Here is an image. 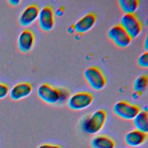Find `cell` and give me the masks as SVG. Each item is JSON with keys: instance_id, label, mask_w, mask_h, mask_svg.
<instances>
[{"instance_id": "22", "label": "cell", "mask_w": 148, "mask_h": 148, "mask_svg": "<svg viewBox=\"0 0 148 148\" xmlns=\"http://www.w3.org/2000/svg\"><path fill=\"white\" fill-rule=\"evenodd\" d=\"M139 94H138V93H136V92H134L133 94H132V98H134V99H137L138 97H139Z\"/></svg>"}, {"instance_id": "3", "label": "cell", "mask_w": 148, "mask_h": 148, "mask_svg": "<svg viewBox=\"0 0 148 148\" xmlns=\"http://www.w3.org/2000/svg\"><path fill=\"white\" fill-rule=\"evenodd\" d=\"M84 76L88 85L95 90H101L106 84V79L101 69L97 66H90L84 72Z\"/></svg>"}, {"instance_id": "2", "label": "cell", "mask_w": 148, "mask_h": 148, "mask_svg": "<svg viewBox=\"0 0 148 148\" xmlns=\"http://www.w3.org/2000/svg\"><path fill=\"white\" fill-rule=\"evenodd\" d=\"M120 25L131 39L139 36L142 30L141 22L135 14H123L121 18Z\"/></svg>"}, {"instance_id": "7", "label": "cell", "mask_w": 148, "mask_h": 148, "mask_svg": "<svg viewBox=\"0 0 148 148\" xmlns=\"http://www.w3.org/2000/svg\"><path fill=\"white\" fill-rule=\"evenodd\" d=\"M108 36L115 45L120 48L127 47L132 40L120 24L112 27L108 31Z\"/></svg>"}, {"instance_id": "16", "label": "cell", "mask_w": 148, "mask_h": 148, "mask_svg": "<svg viewBox=\"0 0 148 148\" xmlns=\"http://www.w3.org/2000/svg\"><path fill=\"white\" fill-rule=\"evenodd\" d=\"M119 6L125 14H134L139 5L138 0H120Z\"/></svg>"}, {"instance_id": "20", "label": "cell", "mask_w": 148, "mask_h": 148, "mask_svg": "<svg viewBox=\"0 0 148 148\" xmlns=\"http://www.w3.org/2000/svg\"><path fill=\"white\" fill-rule=\"evenodd\" d=\"M37 148H61V146L54 145V144H50V143H44L39 146Z\"/></svg>"}, {"instance_id": "1", "label": "cell", "mask_w": 148, "mask_h": 148, "mask_svg": "<svg viewBox=\"0 0 148 148\" xmlns=\"http://www.w3.org/2000/svg\"><path fill=\"white\" fill-rule=\"evenodd\" d=\"M106 119L107 114L105 110H97L83 119L81 123L82 130L90 135L96 134L103 128Z\"/></svg>"}, {"instance_id": "9", "label": "cell", "mask_w": 148, "mask_h": 148, "mask_svg": "<svg viewBox=\"0 0 148 148\" xmlns=\"http://www.w3.org/2000/svg\"><path fill=\"white\" fill-rule=\"evenodd\" d=\"M39 7L35 4L27 6L20 13L18 22L23 27H28L34 23L37 19L39 12Z\"/></svg>"}, {"instance_id": "17", "label": "cell", "mask_w": 148, "mask_h": 148, "mask_svg": "<svg viewBox=\"0 0 148 148\" xmlns=\"http://www.w3.org/2000/svg\"><path fill=\"white\" fill-rule=\"evenodd\" d=\"M148 84V77L147 75H142L134 81L133 84V88L135 92L138 94L143 93L147 87Z\"/></svg>"}, {"instance_id": "18", "label": "cell", "mask_w": 148, "mask_h": 148, "mask_svg": "<svg viewBox=\"0 0 148 148\" xmlns=\"http://www.w3.org/2000/svg\"><path fill=\"white\" fill-rule=\"evenodd\" d=\"M138 64L142 68H146L148 67V53L146 51L142 54L138 59Z\"/></svg>"}, {"instance_id": "6", "label": "cell", "mask_w": 148, "mask_h": 148, "mask_svg": "<svg viewBox=\"0 0 148 148\" xmlns=\"http://www.w3.org/2000/svg\"><path fill=\"white\" fill-rule=\"evenodd\" d=\"M140 110L138 106L125 101L116 102L113 107L114 113L119 117L126 120H132Z\"/></svg>"}, {"instance_id": "4", "label": "cell", "mask_w": 148, "mask_h": 148, "mask_svg": "<svg viewBox=\"0 0 148 148\" xmlns=\"http://www.w3.org/2000/svg\"><path fill=\"white\" fill-rule=\"evenodd\" d=\"M38 97L45 103L55 104L61 101L62 91L47 83L41 84L37 88Z\"/></svg>"}, {"instance_id": "13", "label": "cell", "mask_w": 148, "mask_h": 148, "mask_svg": "<svg viewBox=\"0 0 148 148\" xmlns=\"http://www.w3.org/2000/svg\"><path fill=\"white\" fill-rule=\"evenodd\" d=\"M147 139V134L137 130H132L126 134L124 140L131 148H134L143 145Z\"/></svg>"}, {"instance_id": "15", "label": "cell", "mask_w": 148, "mask_h": 148, "mask_svg": "<svg viewBox=\"0 0 148 148\" xmlns=\"http://www.w3.org/2000/svg\"><path fill=\"white\" fill-rule=\"evenodd\" d=\"M133 124L135 128L139 131L147 134L148 132V113L146 112L140 110V112L134 118Z\"/></svg>"}, {"instance_id": "12", "label": "cell", "mask_w": 148, "mask_h": 148, "mask_svg": "<svg viewBox=\"0 0 148 148\" xmlns=\"http://www.w3.org/2000/svg\"><path fill=\"white\" fill-rule=\"evenodd\" d=\"M32 91V86L30 83L21 82L13 86L9 94L12 100L18 101L29 96Z\"/></svg>"}, {"instance_id": "21", "label": "cell", "mask_w": 148, "mask_h": 148, "mask_svg": "<svg viewBox=\"0 0 148 148\" xmlns=\"http://www.w3.org/2000/svg\"><path fill=\"white\" fill-rule=\"evenodd\" d=\"M8 2L10 5H11L12 6H17L20 2V1H19V0H9Z\"/></svg>"}, {"instance_id": "11", "label": "cell", "mask_w": 148, "mask_h": 148, "mask_svg": "<svg viewBox=\"0 0 148 148\" xmlns=\"http://www.w3.org/2000/svg\"><path fill=\"white\" fill-rule=\"evenodd\" d=\"M97 20L96 15L89 13L81 17L73 25L74 31L78 34H83L90 30L95 25Z\"/></svg>"}, {"instance_id": "19", "label": "cell", "mask_w": 148, "mask_h": 148, "mask_svg": "<svg viewBox=\"0 0 148 148\" xmlns=\"http://www.w3.org/2000/svg\"><path fill=\"white\" fill-rule=\"evenodd\" d=\"M9 92L8 86L5 83L0 82V99L5 98Z\"/></svg>"}, {"instance_id": "23", "label": "cell", "mask_w": 148, "mask_h": 148, "mask_svg": "<svg viewBox=\"0 0 148 148\" xmlns=\"http://www.w3.org/2000/svg\"><path fill=\"white\" fill-rule=\"evenodd\" d=\"M144 45H145V48L146 50L147 51V36L146 38V39H145Z\"/></svg>"}, {"instance_id": "14", "label": "cell", "mask_w": 148, "mask_h": 148, "mask_svg": "<svg viewBox=\"0 0 148 148\" xmlns=\"http://www.w3.org/2000/svg\"><path fill=\"white\" fill-rule=\"evenodd\" d=\"M90 145L92 148H114L116 145L112 138L103 135L93 137L91 140Z\"/></svg>"}, {"instance_id": "5", "label": "cell", "mask_w": 148, "mask_h": 148, "mask_svg": "<svg viewBox=\"0 0 148 148\" xmlns=\"http://www.w3.org/2000/svg\"><path fill=\"white\" fill-rule=\"evenodd\" d=\"M93 100L94 97L90 92H78L69 97L68 100V106L71 110L79 111L89 107Z\"/></svg>"}, {"instance_id": "8", "label": "cell", "mask_w": 148, "mask_h": 148, "mask_svg": "<svg viewBox=\"0 0 148 148\" xmlns=\"http://www.w3.org/2000/svg\"><path fill=\"white\" fill-rule=\"evenodd\" d=\"M38 21L41 29L45 32L51 31L54 25V17L53 9L45 6L39 10Z\"/></svg>"}, {"instance_id": "10", "label": "cell", "mask_w": 148, "mask_h": 148, "mask_svg": "<svg viewBox=\"0 0 148 148\" xmlns=\"http://www.w3.org/2000/svg\"><path fill=\"white\" fill-rule=\"evenodd\" d=\"M35 41V36L33 32L25 29L22 31L17 38V46L23 53H27L31 50Z\"/></svg>"}]
</instances>
